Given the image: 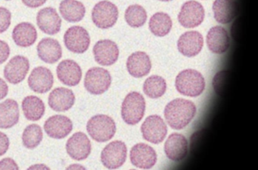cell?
Instances as JSON below:
<instances>
[{
	"label": "cell",
	"instance_id": "13",
	"mask_svg": "<svg viewBox=\"0 0 258 170\" xmlns=\"http://www.w3.org/2000/svg\"><path fill=\"white\" fill-rule=\"evenodd\" d=\"M131 161L139 168L149 169L157 162V153L153 147L145 143L135 144L131 150Z\"/></svg>",
	"mask_w": 258,
	"mask_h": 170
},
{
	"label": "cell",
	"instance_id": "18",
	"mask_svg": "<svg viewBox=\"0 0 258 170\" xmlns=\"http://www.w3.org/2000/svg\"><path fill=\"white\" fill-rule=\"evenodd\" d=\"M204 39L199 32H185L178 39L177 48L179 52L185 57L197 56L202 51Z\"/></svg>",
	"mask_w": 258,
	"mask_h": 170
},
{
	"label": "cell",
	"instance_id": "27",
	"mask_svg": "<svg viewBox=\"0 0 258 170\" xmlns=\"http://www.w3.org/2000/svg\"><path fill=\"white\" fill-rule=\"evenodd\" d=\"M13 39L18 46L28 48L37 41V30L31 23H20L13 30Z\"/></svg>",
	"mask_w": 258,
	"mask_h": 170
},
{
	"label": "cell",
	"instance_id": "29",
	"mask_svg": "<svg viewBox=\"0 0 258 170\" xmlns=\"http://www.w3.org/2000/svg\"><path fill=\"white\" fill-rule=\"evenodd\" d=\"M22 106L25 117L31 121L40 120L46 111L44 102L36 96H26L22 101Z\"/></svg>",
	"mask_w": 258,
	"mask_h": 170
},
{
	"label": "cell",
	"instance_id": "28",
	"mask_svg": "<svg viewBox=\"0 0 258 170\" xmlns=\"http://www.w3.org/2000/svg\"><path fill=\"white\" fill-rule=\"evenodd\" d=\"M59 12L68 22L77 23L84 19L86 8L78 0H62L60 3Z\"/></svg>",
	"mask_w": 258,
	"mask_h": 170
},
{
	"label": "cell",
	"instance_id": "14",
	"mask_svg": "<svg viewBox=\"0 0 258 170\" xmlns=\"http://www.w3.org/2000/svg\"><path fill=\"white\" fill-rule=\"evenodd\" d=\"M117 44L109 39H103L96 42L93 47V54L96 63L101 66H109L117 62L119 57Z\"/></svg>",
	"mask_w": 258,
	"mask_h": 170
},
{
	"label": "cell",
	"instance_id": "8",
	"mask_svg": "<svg viewBox=\"0 0 258 170\" xmlns=\"http://www.w3.org/2000/svg\"><path fill=\"white\" fill-rule=\"evenodd\" d=\"M66 48L75 54H84L90 45V36L87 30L81 26L68 29L64 35Z\"/></svg>",
	"mask_w": 258,
	"mask_h": 170
},
{
	"label": "cell",
	"instance_id": "25",
	"mask_svg": "<svg viewBox=\"0 0 258 170\" xmlns=\"http://www.w3.org/2000/svg\"><path fill=\"white\" fill-rule=\"evenodd\" d=\"M213 11L214 18L219 24H229L238 15V3L234 0H215Z\"/></svg>",
	"mask_w": 258,
	"mask_h": 170
},
{
	"label": "cell",
	"instance_id": "42",
	"mask_svg": "<svg viewBox=\"0 0 258 170\" xmlns=\"http://www.w3.org/2000/svg\"><path fill=\"white\" fill-rule=\"evenodd\" d=\"M28 169H50V168L46 165H43V164H38V165H34L29 167Z\"/></svg>",
	"mask_w": 258,
	"mask_h": 170
},
{
	"label": "cell",
	"instance_id": "33",
	"mask_svg": "<svg viewBox=\"0 0 258 170\" xmlns=\"http://www.w3.org/2000/svg\"><path fill=\"white\" fill-rule=\"evenodd\" d=\"M43 138L42 128L37 124L27 126L22 134V142L28 149H34L41 143Z\"/></svg>",
	"mask_w": 258,
	"mask_h": 170
},
{
	"label": "cell",
	"instance_id": "3",
	"mask_svg": "<svg viewBox=\"0 0 258 170\" xmlns=\"http://www.w3.org/2000/svg\"><path fill=\"white\" fill-rule=\"evenodd\" d=\"M87 130L93 140L98 142H105L115 135L116 123L109 116L97 114L87 122Z\"/></svg>",
	"mask_w": 258,
	"mask_h": 170
},
{
	"label": "cell",
	"instance_id": "39",
	"mask_svg": "<svg viewBox=\"0 0 258 170\" xmlns=\"http://www.w3.org/2000/svg\"><path fill=\"white\" fill-rule=\"evenodd\" d=\"M0 169H19V167L14 159L4 158L0 161Z\"/></svg>",
	"mask_w": 258,
	"mask_h": 170
},
{
	"label": "cell",
	"instance_id": "1",
	"mask_svg": "<svg viewBox=\"0 0 258 170\" xmlns=\"http://www.w3.org/2000/svg\"><path fill=\"white\" fill-rule=\"evenodd\" d=\"M197 108L194 102L185 99H175L166 105L164 117L170 127L182 129L194 118Z\"/></svg>",
	"mask_w": 258,
	"mask_h": 170
},
{
	"label": "cell",
	"instance_id": "32",
	"mask_svg": "<svg viewBox=\"0 0 258 170\" xmlns=\"http://www.w3.org/2000/svg\"><path fill=\"white\" fill-rule=\"evenodd\" d=\"M125 21L128 25L134 28L143 27L147 21V12L143 6L133 5L126 9Z\"/></svg>",
	"mask_w": 258,
	"mask_h": 170
},
{
	"label": "cell",
	"instance_id": "23",
	"mask_svg": "<svg viewBox=\"0 0 258 170\" xmlns=\"http://www.w3.org/2000/svg\"><path fill=\"white\" fill-rule=\"evenodd\" d=\"M37 54L42 61L49 64L58 62L62 57V48L56 39L44 38L37 45Z\"/></svg>",
	"mask_w": 258,
	"mask_h": 170
},
{
	"label": "cell",
	"instance_id": "11",
	"mask_svg": "<svg viewBox=\"0 0 258 170\" xmlns=\"http://www.w3.org/2000/svg\"><path fill=\"white\" fill-rule=\"evenodd\" d=\"M68 154L75 160H84L90 156L91 142L88 136L82 132H75L66 143Z\"/></svg>",
	"mask_w": 258,
	"mask_h": 170
},
{
	"label": "cell",
	"instance_id": "4",
	"mask_svg": "<svg viewBox=\"0 0 258 170\" xmlns=\"http://www.w3.org/2000/svg\"><path fill=\"white\" fill-rule=\"evenodd\" d=\"M146 100L141 93L131 92L126 95L122 103L121 116L125 123L136 125L144 117Z\"/></svg>",
	"mask_w": 258,
	"mask_h": 170
},
{
	"label": "cell",
	"instance_id": "37",
	"mask_svg": "<svg viewBox=\"0 0 258 170\" xmlns=\"http://www.w3.org/2000/svg\"><path fill=\"white\" fill-rule=\"evenodd\" d=\"M10 55V48L5 41L0 40V65L5 63Z\"/></svg>",
	"mask_w": 258,
	"mask_h": 170
},
{
	"label": "cell",
	"instance_id": "7",
	"mask_svg": "<svg viewBox=\"0 0 258 170\" xmlns=\"http://www.w3.org/2000/svg\"><path fill=\"white\" fill-rule=\"evenodd\" d=\"M127 156V147L123 141H114L107 144L101 153V161L104 166L116 169L122 166Z\"/></svg>",
	"mask_w": 258,
	"mask_h": 170
},
{
	"label": "cell",
	"instance_id": "15",
	"mask_svg": "<svg viewBox=\"0 0 258 170\" xmlns=\"http://www.w3.org/2000/svg\"><path fill=\"white\" fill-rule=\"evenodd\" d=\"M73 129V123L69 117L61 114L52 116L45 122L44 130L50 138L62 139Z\"/></svg>",
	"mask_w": 258,
	"mask_h": 170
},
{
	"label": "cell",
	"instance_id": "31",
	"mask_svg": "<svg viewBox=\"0 0 258 170\" xmlns=\"http://www.w3.org/2000/svg\"><path fill=\"white\" fill-rule=\"evenodd\" d=\"M167 83L164 78L159 75H152L145 81L143 91L146 96L152 99H158L165 93Z\"/></svg>",
	"mask_w": 258,
	"mask_h": 170
},
{
	"label": "cell",
	"instance_id": "44",
	"mask_svg": "<svg viewBox=\"0 0 258 170\" xmlns=\"http://www.w3.org/2000/svg\"><path fill=\"white\" fill-rule=\"evenodd\" d=\"M160 1H162V2H170V1H172V0H160Z\"/></svg>",
	"mask_w": 258,
	"mask_h": 170
},
{
	"label": "cell",
	"instance_id": "16",
	"mask_svg": "<svg viewBox=\"0 0 258 170\" xmlns=\"http://www.w3.org/2000/svg\"><path fill=\"white\" fill-rule=\"evenodd\" d=\"M30 88L38 93H46L52 89L54 77L52 72L44 66L33 69L28 80Z\"/></svg>",
	"mask_w": 258,
	"mask_h": 170
},
{
	"label": "cell",
	"instance_id": "19",
	"mask_svg": "<svg viewBox=\"0 0 258 170\" xmlns=\"http://www.w3.org/2000/svg\"><path fill=\"white\" fill-rule=\"evenodd\" d=\"M57 76L64 85L77 86L82 78V69L75 60H62L57 66Z\"/></svg>",
	"mask_w": 258,
	"mask_h": 170
},
{
	"label": "cell",
	"instance_id": "9",
	"mask_svg": "<svg viewBox=\"0 0 258 170\" xmlns=\"http://www.w3.org/2000/svg\"><path fill=\"white\" fill-rule=\"evenodd\" d=\"M143 138L153 144H160L167 134L165 122L159 115L149 116L141 126Z\"/></svg>",
	"mask_w": 258,
	"mask_h": 170
},
{
	"label": "cell",
	"instance_id": "22",
	"mask_svg": "<svg viewBox=\"0 0 258 170\" xmlns=\"http://www.w3.org/2000/svg\"><path fill=\"white\" fill-rule=\"evenodd\" d=\"M48 102L49 107L54 111H69L75 105V95L70 89L58 87L51 92Z\"/></svg>",
	"mask_w": 258,
	"mask_h": 170
},
{
	"label": "cell",
	"instance_id": "40",
	"mask_svg": "<svg viewBox=\"0 0 258 170\" xmlns=\"http://www.w3.org/2000/svg\"><path fill=\"white\" fill-rule=\"evenodd\" d=\"M46 1L47 0H22V3L28 7L36 9L44 5Z\"/></svg>",
	"mask_w": 258,
	"mask_h": 170
},
{
	"label": "cell",
	"instance_id": "21",
	"mask_svg": "<svg viewBox=\"0 0 258 170\" xmlns=\"http://www.w3.org/2000/svg\"><path fill=\"white\" fill-rule=\"evenodd\" d=\"M126 68L130 75L134 78H143L150 72L152 62L150 57L143 51H137L128 57Z\"/></svg>",
	"mask_w": 258,
	"mask_h": 170
},
{
	"label": "cell",
	"instance_id": "2",
	"mask_svg": "<svg viewBox=\"0 0 258 170\" xmlns=\"http://www.w3.org/2000/svg\"><path fill=\"white\" fill-rule=\"evenodd\" d=\"M175 86L180 94L189 97H197L205 90V80L203 75L198 71L185 69L178 74Z\"/></svg>",
	"mask_w": 258,
	"mask_h": 170
},
{
	"label": "cell",
	"instance_id": "30",
	"mask_svg": "<svg viewBox=\"0 0 258 170\" xmlns=\"http://www.w3.org/2000/svg\"><path fill=\"white\" fill-rule=\"evenodd\" d=\"M173 23L171 18L164 12L155 13L149 21V27L155 36L164 37L167 36L172 29Z\"/></svg>",
	"mask_w": 258,
	"mask_h": 170
},
{
	"label": "cell",
	"instance_id": "36",
	"mask_svg": "<svg viewBox=\"0 0 258 170\" xmlns=\"http://www.w3.org/2000/svg\"><path fill=\"white\" fill-rule=\"evenodd\" d=\"M12 14L7 8L0 6V34L7 31L11 25Z\"/></svg>",
	"mask_w": 258,
	"mask_h": 170
},
{
	"label": "cell",
	"instance_id": "5",
	"mask_svg": "<svg viewBox=\"0 0 258 170\" xmlns=\"http://www.w3.org/2000/svg\"><path fill=\"white\" fill-rule=\"evenodd\" d=\"M111 84V75L103 68L93 67L86 73L84 87L91 94H102L108 90Z\"/></svg>",
	"mask_w": 258,
	"mask_h": 170
},
{
	"label": "cell",
	"instance_id": "24",
	"mask_svg": "<svg viewBox=\"0 0 258 170\" xmlns=\"http://www.w3.org/2000/svg\"><path fill=\"white\" fill-rule=\"evenodd\" d=\"M207 45L211 52L224 54L229 48V36L226 29L221 26H215L208 31Z\"/></svg>",
	"mask_w": 258,
	"mask_h": 170
},
{
	"label": "cell",
	"instance_id": "20",
	"mask_svg": "<svg viewBox=\"0 0 258 170\" xmlns=\"http://www.w3.org/2000/svg\"><path fill=\"white\" fill-rule=\"evenodd\" d=\"M164 152L171 160H182L188 153V141L182 134L174 132L167 138L164 144Z\"/></svg>",
	"mask_w": 258,
	"mask_h": 170
},
{
	"label": "cell",
	"instance_id": "10",
	"mask_svg": "<svg viewBox=\"0 0 258 170\" xmlns=\"http://www.w3.org/2000/svg\"><path fill=\"white\" fill-rule=\"evenodd\" d=\"M205 9L197 1L186 2L182 5L178 15V21L185 28H195L199 27L205 19Z\"/></svg>",
	"mask_w": 258,
	"mask_h": 170
},
{
	"label": "cell",
	"instance_id": "41",
	"mask_svg": "<svg viewBox=\"0 0 258 170\" xmlns=\"http://www.w3.org/2000/svg\"><path fill=\"white\" fill-rule=\"evenodd\" d=\"M9 86L3 78H0V100L8 95Z\"/></svg>",
	"mask_w": 258,
	"mask_h": 170
},
{
	"label": "cell",
	"instance_id": "17",
	"mask_svg": "<svg viewBox=\"0 0 258 170\" xmlns=\"http://www.w3.org/2000/svg\"><path fill=\"white\" fill-rule=\"evenodd\" d=\"M37 24L42 32L53 36L61 30V19L56 9L46 7L39 11L37 13Z\"/></svg>",
	"mask_w": 258,
	"mask_h": 170
},
{
	"label": "cell",
	"instance_id": "12",
	"mask_svg": "<svg viewBox=\"0 0 258 170\" xmlns=\"http://www.w3.org/2000/svg\"><path fill=\"white\" fill-rule=\"evenodd\" d=\"M29 69V60L24 56H16L4 68V77L10 84H18L25 80Z\"/></svg>",
	"mask_w": 258,
	"mask_h": 170
},
{
	"label": "cell",
	"instance_id": "6",
	"mask_svg": "<svg viewBox=\"0 0 258 170\" xmlns=\"http://www.w3.org/2000/svg\"><path fill=\"white\" fill-rule=\"evenodd\" d=\"M118 18V9L111 2L103 0L99 2L93 8L92 20L98 28H111L117 22Z\"/></svg>",
	"mask_w": 258,
	"mask_h": 170
},
{
	"label": "cell",
	"instance_id": "26",
	"mask_svg": "<svg viewBox=\"0 0 258 170\" xmlns=\"http://www.w3.org/2000/svg\"><path fill=\"white\" fill-rule=\"evenodd\" d=\"M20 111L18 102L9 99L0 103V128L10 129L19 121Z\"/></svg>",
	"mask_w": 258,
	"mask_h": 170
},
{
	"label": "cell",
	"instance_id": "45",
	"mask_svg": "<svg viewBox=\"0 0 258 170\" xmlns=\"http://www.w3.org/2000/svg\"><path fill=\"white\" fill-rule=\"evenodd\" d=\"M6 1H10V0H6Z\"/></svg>",
	"mask_w": 258,
	"mask_h": 170
},
{
	"label": "cell",
	"instance_id": "38",
	"mask_svg": "<svg viewBox=\"0 0 258 170\" xmlns=\"http://www.w3.org/2000/svg\"><path fill=\"white\" fill-rule=\"evenodd\" d=\"M10 138L4 132H0V156L5 154L10 148Z\"/></svg>",
	"mask_w": 258,
	"mask_h": 170
},
{
	"label": "cell",
	"instance_id": "34",
	"mask_svg": "<svg viewBox=\"0 0 258 170\" xmlns=\"http://www.w3.org/2000/svg\"><path fill=\"white\" fill-rule=\"evenodd\" d=\"M232 75L227 70L220 71L214 75L212 84L214 91L220 96H225L230 90Z\"/></svg>",
	"mask_w": 258,
	"mask_h": 170
},
{
	"label": "cell",
	"instance_id": "43",
	"mask_svg": "<svg viewBox=\"0 0 258 170\" xmlns=\"http://www.w3.org/2000/svg\"><path fill=\"white\" fill-rule=\"evenodd\" d=\"M67 169H85L84 166L81 165H72L68 167Z\"/></svg>",
	"mask_w": 258,
	"mask_h": 170
},
{
	"label": "cell",
	"instance_id": "35",
	"mask_svg": "<svg viewBox=\"0 0 258 170\" xmlns=\"http://www.w3.org/2000/svg\"><path fill=\"white\" fill-rule=\"evenodd\" d=\"M210 137L209 131L202 129L195 132L191 136V152L195 155L199 154L204 149V145L208 144Z\"/></svg>",
	"mask_w": 258,
	"mask_h": 170
}]
</instances>
